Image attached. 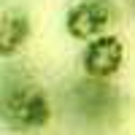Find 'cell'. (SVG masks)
Wrapping results in <instances>:
<instances>
[{
	"label": "cell",
	"mask_w": 135,
	"mask_h": 135,
	"mask_svg": "<svg viewBox=\"0 0 135 135\" xmlns=\"http://www.w3.org/2000/svg\"><path fill=\"white\" fill-rule=\"evenodd\" d=\"M0 114L6 127L19 132H32L49 124L51 103L49 95L27 73H6L0 92Z\"/></svg>",
	"instance_id": "1"
},
{
	"label": "cell",
	"mask_w": 135,
	"mask_h": 135,
	"mask_svg": "<svg viewBox=\"0 0 135 135\" xmlns=\"http://www.w3.org/2000/svg\"><path fill=\"white\" fill-rule=\"evenodd\" d=\"M116 22L114 0H78L65 14V30L76 41H95Z\"/></svg>",
	"instance_id": "2"
},
{
	"label": "cell",
	"mask_w": 135,
	"mask_h": 135,
	"mask_svg": "<svg viewBox=\"0 0 135 135\" xmlns=\"http://www.w3.org/2000/svg\"><path fill=\"white\" fill-rule=\"evenodd\" d=\"M70 103L78 116H84L89 122L108 119V114H114L119 105V95L108 81L100 78H86V81L76 84L70 92Z\"/></svg>",
	"instance_id": "3"
},
{
	"label": "cell",
	"mask_w": 135,
	"mask_h": 135,
	"mask_svg": "<svg viewBox=\"0 0 135 135\" xmlns=\"http://www.w3.org/2000/svg\"><path fill=\"white\" fill-rule=\"evenodd\" d=\"M122 62H124V46L116 35L108 32L89 41L81 54V68L86 78H100V81H108L114 73H119Z\"/></svg>",
	"instance_id": "4"
},
{
	"label": "cell",
	"mask_w": 135,
	"mask_h": 135,
	"mask_svg": "<svg viewBox=\"0 0 135 135\" xmlns=\"http://www.w3.org/2000/svg\"><path fill=\"white\" fill-rule=\"evenodd\" d=\"M30 38V16L19 8H11L3 14L0 22V57L8 60L27 43Z\"/></svg>",
	"instance_id": "5"
},
{
	"label": "cell",
	"mask_w": 135,
	"mask_h": 135,
	"mask_svg": "<svg viewBox=\"0 0 135 135\" xmlns=\"http://www.w3.org/2000/svg\"><path fill=\"white\" fill-rule=\"evenodd\" d=\"M130 8H132V14H135V0H130Z\"/></svg>",
	"instance_id": "6"
}]
</instances>
